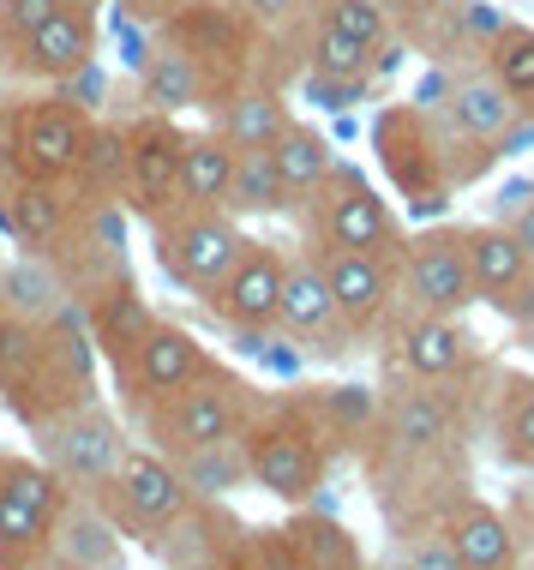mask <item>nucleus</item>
Wrapping results in <instances>:
<instances>
[{
  "instance_id": "obj_1",
  "label": "nucleus",
  "mask_w": 534,
  "mask_h": 570,
  "mask_svg": "<svg viewBox=\"0 0 534 570\" xmlns=\"http://www.w3.org/2000/svg\"><path fill=\"white\" fill-rule=\"evenodd\" d=\"M373 150H378V168L390 175V187L403 193L408 210H421V217L445 210L456 193L475 187L486 168L498 163L486 145L456 132V120L438 109V102H421V97L378 109Z\"/></svg>"
},
{
  "instance_id": "obj_36",
  "label": "nucleus",
  "mask_w": 534,
  "mask_h": 570,
  "mask_svg": "<svg viewBox=\"0 0 534 570\" xmlns=\"http://www.w3.org/2000/svg\"><path fill=\"white\" fill-rule=\"evenodd\" d=\"M270 157H277V175H283V187H288V205H295L300 193H313L318 180L337 168V150H330V138L307 127V120H288L283 138L270 145Z\"/></svg>"
},
{
  "instance_id": "obj_30",
  "label": "nucleus",
  "mask_w": 534,
  "mask_h": 570,
  "mask_svg": "<svg viewBox=\"0 0 534 570\" xmlns=\"http://www.w3.org/2000/svg\"><path fill=\"white\" fill-rule=\"evenodd\" d=\"M79 313H85L90 343H97V354H102L109 366H115L132 343H139L145 325L157 318V313H150V301H145V288H139V276H127V283H109L102 295H90Z\"/></svg>"
},
{
  "instance_id": "obj_15",
  "label": "nucleus",
  "mask_w": 534,
  "mask_h": 570,
  "mask_svg": "<svg viewBox=\"0 0 534 570\" xmlns=\"http://www.w3.org/2000/svg\"><path fill=\"white\" fill-rule=\"evenodd\" d=\"M277 331L295 336V348L313 354V361H343V354L360 348V336L337 318V301H330V283H325V271H318L313 246H288V258H283Z\"/></svg>"
},
{
  "instance_id": "obj_14",
  "label": "nucleus",
  "mask_w": 534,
  "mask_h": 570,
  "mask_svg": "<svg viewBox=\"0 0 534 570\" xmlns=\"http://www.w3.org/2000/svg\"><path fill=\"white\" fill-rule=\"evenodd\" d=\"M385 366L421 384H468L486 373L475 331L451 313H403L385 331Z\"/></svg>"
},
{
  "instance_id": "obj_52",
  "label": "nucleus",
  "mask_w": 534,
  "mask_h": 570,
  "mask_svg": "<svg viewBox=\"0 0 534 570\" xmlns=\"http://www.w3.org/2000/svg\"><path fill=\"white\" fill-rule=\"evenodd\" d=\"M0 456H7V444H0Z\"/></svg>"
},
{
  "instance_id": "obj_4",
  "label": "nucleus",
  "mask_w": 534,
  "mask_h": 570,
  "mask_svg": "<svg viewBox=\"0 0 534 570\" xmlns=\"http://www.w3.org/2000/svg\"><path fill=\"white\" fill-rule=\"evenodd\" d=\"M253 403H258L253 384L240 379L235 366L210 361L192 384H180L175 396H162L157 409H145L132 426H139V433L157 444L162 456H180V451H198V444L240 439V426H247Z\"/></svg>"
},
{
  "instance_id": "obj_19",
  "label": "nucleus",
  "mask_w": 534,
  "mask_h": 570,
  "mask_svg": "<svg viewBox=\"0 0 534 570\" xmlns=\"http://www.w3.org/2000/svg\"><path fill=\"white\" fill-rule=\"evenodd\" d=\"M85 198L72 180H30V175H0V228L12 235L19 253H55L79 228Z\"/></svg>"
},
{
  "instance_id": "obj_3",
  "label": "nucleus",
  "mask_w": 534,
  "mask_h": 570,
  "mask_svg": "<svg viewBox=\"0 0 534 570\" xmlns=\"http://www.w3.org/2000/svg\"><path fill=\"white\" fill-rule=\"evenodd\" d=\"M288 217L300 223V246L313 253H403L408 240L390 198L348 163L330 168L313 193H300Z\"/></svg>"
},
{
  "instance_id": "obj_44",
  "label": "nucleus",
  "mask_w": 534,
  "mask_h": 570,
  "mask_svg": "<svg viewBox=\"0 0 534 570\" xmlns=\"http://www.w3.org/2000/svg\"><path fill=\"white\" fill-rule=\"evenodd\" d=\"M120 19L127 24H145V30H162L169 19H180V12L192 7V0H115Z\"/></svg>"
},
{
  "instance_id": "obj_11",
  "label": "nucleus",
  "mask_w": 534,
  "mask_h": 570,
  "mask_svg": "<svg viewBox=\"0 0 534 570\" xmlns=\"http://www.w3.org/2000/svg\"><path fill=\"white\" fill-rule=\"evenodd\" d=\"M187 499H192V492L180 487L175 462L162 456L157 444H132L127 462L115 469V481L97 492V504L109 511V522L127 534V541H139V547L157 541V534L187 511Z\"/></svg>"
},
{
  "instance_id": "obj_51",
  "label": "nucleus",
  "mask_w": 534,
  "mask_h": 570,
  "mask_svg": "<svg viewBox=\"0 0 534 570\" xmlns=\"http://www.w3.org/2000/svg\"><path fill=\"white\" fill-rule=\"evenodd\" d=\"M523 336H528V343H534V325H528V331H523Z\"/></svg>"
},
{
  "instance_id": "obj_43",
  "label": "nucleus",
  "mask_w": 534,
  "mask_h": 570,
  "mask_svg": "<svg viewBox=\"0 0 534 570\" xmlns=\"http://www.w3.org/2000/svg\"><path fill=\"white\" fill-rule=\"evenodd\" d=\"M55 7H60V0H0V60L19 49V42L49 19Z\"/></svg>"
},
{
  "instance_id": "obj_2",
  "label": "nucleus",
  "mask_w": 534,
  "mask_h": 570,
  "mask_svg": "<svg viewBox=\"0 0 534 570\" xmlns=\"http://www.w3.org/2000/svg\"><path fill=\"white\" fill-rule=\"evenodd\" d=\"M240 451H247L253 487L270 492L277 504H295V511L325 492V474L337 462L300 396H258L247 426H240Z\"/></svg>"
},
{
  "instance_id": "obj_25",
  "label": "nucleus",
  "mask_w": 534,
  "mask_h": 570,
  "mask_svg": "<svg viewBox=\"0 0 534 570\" xmlns=\"http://www.w3.org/2000/svg\"><path fill=\"white\" fill-rule=\"evenodd\" d=\"M0 306L30 318V325H55V318L79 313V295L67 288V276L49 253H19L0 265Z\"/></svg>"
},
{
  "instance_id": "obj_46",
  "label": "nucleus",
  "mask_w": 534,
  "mask_h": 570,
  "mask_svg": "<svg viewBox=\"0 0 534 570\" xmlns=\"http://www.w3.org/2000/svg\"><path fill=\"white\" fill-rule=\"evenodd\" d=\"M505 511H511V522H516V534H528L534 529V469L523 474V481L511 487V499H505Z\"/></svg>"
},
{
  "instance_id": "obj_29",
  "label": "nucleus",
  "mask_w": 534,
  "mask_h": 570,
  "mask_svg": "<svg viewBox=\"0 0 534 570\" xmlns=\"http://www.w3.org/2000/svg\"><path fill=\"white\" fill-rule=\"evenodd\" d=\"M300 403H307V414L337 456H355V462L366 456V444L378 433V391H366V384H313V391H300Z\"/></svg>"
},
{
  "instance_id": "obj_18",
  "label": "nucleus",
  "mask_w": 534,
  "mask_h": 570,
  "mask_svg": "<svg viewBox=\"0 0 534 570\" xmlns=\"http://www.w3.org/2000/svg\"><path fill=\"white\" fill-rule=\"evenodd\" d=\"M318 271L330 283V301H337V318L360 343L385 336L403 306V276H396V253H318Z\"/></svg>"
},
{
  "instance_id": "obj_10",
  "label": "nucleus",
  "mask_w": 534,
  "mask_h": 570,
  "mask_svg": "<svg viewBox=\"0 0 534 570\" xmlns=\"http://www.w3.org/2000/svg\"><path fill=\"white\" fill-rule=\"evenodd\" d=\"M162 37H175L180 49H187V60L198 67L210 102H222L228 90H240V85H265L253 72V55L265 49V37H258L228 0H192L180 19L162 24Z\"/></svg>"
},
{
  "instance_id": "obj_21",
  "label": "nucleus",
  "mask_w": 534,
  "mask_h": 570,
  "mask_svg": "<svg viewBox=\"0 0 534 570\" xmlns=\"http://www.w3.org/2000/svg\"><path fill=\"white\" fill-rule=\"evenodd\" d=\"M240 534H247V522L228 511V499H187V511H180L145 552L162 570H222Z\"/></svg>"
},
{
  "instance_id": "obj_22",
  "label": "nucleus",
  "mask_w": 534,
  "mask_h": 570,
  "mask_svg": "<svg viewBox=\"0 0 534 570\" xmlns=\"http://www.w3.org/2000/svg\"><path fill=\"white\" fill-rule=\"evenodd\" d=\"M438 529H445L463 570H523V534H516L511 511L505 504H486L481 492H463Z\"/></svg>"
},
{
  "instance_id": "obj_24",
  "label": "nucleus",
  "mask_w": 534,
  "mask_h": 570,
  "mask_svg": "<svg viewBox=\"0 0 534 570\" xmlns=\"http://www.w3.org/2000/svg\"><path fill=\"white\" fill-rule=\"evenodd\" d=\"M456 235H463V258H468V276H475V295L481 306H505L516 288L534 276L528 265V253L516 246V235L498 217H486V223H456Z\"/></svg>"
},
{
  "instance_id": "obj_40",
  "label": "nucleus",
  "mask_w": 534,
  "mask_h": 570,
  "mask_svg": "<svg viewBox=\"0 0 534 570\" xmlns=\"http://www.w3.org/2000/svg\"><path fill=\"white\" fill-rule=\"evenodd\" d=\"M222 570H300V552L288 541V529H247Z\"/></svg>"
},
{
  "instance_id": "obj_20",
  "label": "nucleus",
  "mask_w": 534,
  "mask_h": 570,
  "mask_svg": "<svg viewBox=\"0 0 534 570\" xmlns=\"http://www.w3.org/2000/svg\"><path fill=\"white\" fill-rule=\"evenodd\" d=\"M85 67H97V12H79V7H55L19 49L0 60L7 79H30L42 90L79 79Z\"/></svg>"
},
{
  "instance_id": "obj_48",
  "label": "nucleus",
  "mask_w": 534,
  "mask_h": 570,
  "mask_svg": "<svg viewBox=\"0 0 534 570\" xmlns=\"http://www.w3.org/2000/svg\"><path fill=\"white\" fill-rule=\"evenodd\" d=\"M12 570H72V564H60L55 552H37V559H24V564H12Z\"/></svg>"
},
{
  "instance_id": "obj_34",
  "label": "nucleus",
  "mask_w": 534,
  "mask_h": 570,
  "mask_svg": "<svg viewBox=\"0 0 534 570\" xmlns=\"http://www.w3.org/2000/svg\"><path fill=\"white\" fill-rule=\"evenodd\" d=\"M228 210L240 223L247 217H288V187L277 175V157L270 150H235V175H228Z\"/></svg>"
},
{
  "instance_id": "obj_5",
  "label": "nucleus",
  "mask_w": 534,
  "mask_h": 570,
  "mask_svg": "<svg viewBox=\"0 0 534 570\" xmlns=\"http://www.w3.org/2000/svg\"><path fill=\"white\" fill-rule=\"evenodd\" d=\"M30 439H37V456L55 469L60 487L97 499V492L115 481V469L127 462V451H132V421L120 409H109L102 396H90V403L30 426Z\"/></svg>"
},
{
  "instance_id": "obj_26",
  "label": "nucleus",
  "mask_w": 534,
  "mask_h": 570,
  "mask_svg": "<svg viewBox=\"0 0 534 570\" xmlns=\"http://www.w3.org/2000/svg\"><path fill=\"white\" fill-rule=\"evenodd\" d=\"M486 426H493V451L516 474H528L534 469V373H523V366H493Z\"/></svg>"
},
{
  "instance_id": "obj_35",
  "label": "nucleus",
  "mask_w": 534,
  "mask_h": 570,
  "mask_svg": "<svg viewBox=\"0 0 534 570\" xmlns=\"http://www.w3.org/2000/svg\"><path fill=\"white\" fill-rule=\"evenodd\" d=\"M72 187H79L85 205H120V187H127V120H97Z\"/></svg>"
},
{
  "instance_id": "obj_9",
  "label": "nucleus",
  "mask_w": 534,
  "mask_h": 570,
  "mask_svg": "<svg viewBox=\"0 0 534 570\" xmlns=\"http://www.w3.org/2000/svg\"><path fill=\"white\" fill-rule=\"evenodd\" d=\"M210 361H217V354L198 343V331H187V325H175V318L157 313V318L145 325L139 343H132V348L109 366L115 396H120V414H127V421H139L145 409H157L162 396L180 391V384H192Z\"/></svg>"
},
{
  "instance_id": "obj_13",
  "label": "nucleus",
  "mask_w": 534,
  "mask_h": 570,
  "mask_svg": "<svg viewBox=\"0 0 534 570\" xmlns=\"http://www.w3.org/2000/svg\"><path fill=\"white\" fill-rule=\"evenodd\" d=\"M90 396H102V391H97V343H90V331H85V313L42 325L37 379H30V396L19 403L12 421L30 433V426H42V421H55V414L79 409V403H90Z\"/></svg>"
},
{
  "instance_id": "obj_6",
  "label": "nucleus",
  "mask_w": 534,
  "mask_h": 570,
  "mask_svg": "<svg viewBox=\"0 0 534 570\" xmlns=\"http://www.w3.org/2000/svg\"><path fill=\"white\" fill-rule=\"evenodd\" d=\"M283 246L277 240H258L247 235L240 240V253L228 258V271L217 276V283L198 295V306H205L217 325L235 336L247 354H258L277 336V301H283Z\"/></svg>"
},
{
  "instance_id": "obj_53",
  "label": "nucleus",
  "mask_w": 534,
  "mask_h": 570,
  "mask_svg": "<svg viewBox=\"0 0 534 570\" xmlns=\"http://www.w3.org/2000/svg\"><path fill=\"white\" fill-rule=\"evenodd\" d=\"M0 265H7V258H0Z\"/></svg>"
},
{
  "instance_id": "obj_42",
  "label": "nucleus",
  "mask_w": 534,
  "mask_h": 570,
  "mask_svg": "<svg viewBox=\"0 0 534 570\" xmlns=\"http://www.w3.org/2000/svg\"><path fill=\"white\" fill-rule=\"evenodd\" d=\"M396 570H463V559L451 552L445 529H421V534H403V547H396Z\"/></svg>"
},
{
  "instance_id": "obj_50",
  "label": "nucleus",
  "mask_w": 534,
  "mask_h": 570,
  "mask_svg": "<svg viewBox=\"0 0 534 570\" xmlns=\"http://www.w3.org/2000/svg\"><path fill=\"white\" fill-rule=\"evenodd\" d=\"M523 570H534V529L523 534Z\"/></svg>"
},
{
  "instance_id": "obj_37",
  "label": "nucleus",
  "mask_w": 534,
  "mask_h": 570,
  "mask_svg": "<svg viewBox=\"0 0 534 570\" xmlns=\"http://www.w3.org/2000/svg\"><path fill=\"white\" fill-rule=\"evenodd\" d=\"M37 361H42V325L0 306V403H7V414H19V403L30 396Z\"/></svg>"
},
{
  "instance_id": "obj_41",
  "label": "nucleus",
  "mask_w": 534,
  "mask_h": 570,
  "mask_svg": "<svg viewBox=\"0 0 534 570\" xmlns=\"http://www.w3.org/2000/svg\"><path fill=\"white\" fill-rule=\"evenodd\" d=\"M228 7H235L265 42H277V37H288V30H307L313 0H228Z\"/></svg>"
},
{
  "instance_id": "obj_31",
  "label": "nucleus",
  "mask_w": 534,
  "mask_h": 570,
  "mask_svg": "<svg viewBox=\"0 0 534 570\" xmlns=\"http://www.w3.org/2000/svg\"><path fill=\"white\" fill-rule=\"evenodd\" d=\"M283 529L300 552V570H366V552H360L355 529H348L343 517H325V511H307V504H300L295 522H283Z\"/></svg>"
},
{
  "instance_id": "obj_8",
  "label": "nucleus",
  "mask_w": 534,
  "mask_h": 570,
  "mask_svg": "<svg viewBox=\"0 0 534 570\" xmlns=\"http://www.w3.org/2000/svg\"><path fill=\"white\" fill-rule=\"evenodd\" d=\"M150 240H157L162 276H169L180 295L198 301L228 271V258L240 253L247 223H240L228 205H175L169 217L150 223Z\"/></svg>"
},
{
  "instance_id": "obj_33",
  "label": "nucleus",
  "mask_w": 534,
  "mask_h": 570,
  "mask_svg": "<svg viewBox=\"0 0 534 570\" xmlns=\"http://www.w3.org/2000/svg\"><path fill=\"white\" fill-rule=\"evenodd\" d=\"M228 175H235V150H228L210 127L187 132V145H180V187H175L180 205H222Z\"/></svg>"
},
{
  "instance_id": "obj_12",
  "label": "nucleus",
  "mask_w": 534,
  "mask_h": 570,
  "mask_svg": "<svg viewBox=\"0 0 534 570\" xmlns=\"http://www.w3.org/2000/svg\"><path fill=\"white\" fill-rule=\"evenodd\" d=\"M60 504H67V487L55 481V469L42 456L24 451L0 456V570L49 552Z\"/></svg>"
},
{
  "instance_id": "obj_27",
  "label": "nucleus",
  "mask_w": 534,
  "mask_h": 570,
  "mask_svg": "<svg viewBox=\"0 0 534 570\" xmlns=\"http://www.w3.org/2000/svg\"><path fill=\"white\" fill-rule=\"evenodd\" d=\"M139 102H145L150 115L210 109L198 67L187 60V49H180L175 37H162V30H150V42H145V55H139Z\"/></svg>"
},
{
  "instance_id": "obj_47",
  "label": "nucleus",
  "mask_w": 534,
  "mask_h": 570,
  "mask_svg": "<svg viewBox=\"0 0 534 570\" xmlns=\"http://www.w3.org/2000/svg\"><path fill=\"white\" fill-rule=\"evenodd\" d=\"M12 115H19V97L0 90V175H12Z\"/></svg>"
},
{
  "instance_id": "obj_39",
  "label": "nucleus",
  "mask_w": 534,
  "mask_h": 570,
  "mask_svg": "<svg viewBox=\"0 0 534 570\" xmlns=\"http://www.w3.org/2000/svg\"><path fill=\"white\" fill-rule=\"evenodd\" d=\"M313 19L337 24L343 37L366 42V49H385V42L396 37V30H390V12H385V0H313Z\"/></svg>"
},
{
  "instance_id": "obj_45",
  "label": "nucleus",
  "mask_w": 534,
  "mask_h": 570,
  "mask_svg": "<svg viewBox=\"0 0 534 570\" xmlns=\"http://www.w3.org/2000/svg\"><path fill=\"white\" fill-rule=\"evenodd\" d=\"M498 223L511 228V235H516V246H523V253H528V265H534V187H528L523 198H516V205H511Z\"/></svg>"
},
{
  "instance_id": "obj_7",
  "label": "nucleus",
  "mask_w": 534,
  "mask_h": 570,
  "mask_svg": "<svg viewBox=\"0 0 534 570\" xmlns=\"http://www.w3.org/2000/svg\"><path fill=\"white\" fill-rule=\"evenodd\" d=\"M90 132H97L90 102H79L60 85L30 90V97H19V115H12V168L30 180H72L90 150Z\"/></svg>"
},
{
  "instance_id": "obj_38",
  "label": "nucleus",
  "mask_w": 534,
  "mask_h": 570,
  "mask_svg": "<svg viewBox=\"0 0 534 570\" xmlns=\"http://www.w3.org/2000/svg\"><path fill=\"white\" fill-rule=\"evenodd\" d=\"M481 60L493 67V79L511 90L516 109L534 115V24L505 19V24H498V37L481 49Z\"/></svg>"
},
{
  "instance_id": "obj_17",
  "label": "nucleus",
  "mask_w": 534,
  "mask_h": 570,
  "mask_svg": "<svg viewBox=\"0 0 534 570\" xmlns=\"http://www.w3.org/2000/svg\"><path fill=\"white\" fill-rule=\"evenodd\" d=\"M396 276H403V306H408V313H451V318H463L468 306H481L456 223L408 235L403 253H396Z\"/></svg>"
},
{
  "instance_id": "obj_49",
  "label": "nucleus",
  "mask_w": 534,
  "mask_h": 570,
  "mask_svg": "<svg viewBox=\"0 0 534 570\" xmlns=\"http://www.w3.org/2000/svg\"><path fill=\"white\" fill-rule=\"evenodd\" d=\"M60 7H79V12H102V7H115V0H60Z\"/></svg>"
},
{
  "instance_id": "obj_23",
  "label": "nucleus",
  "mask_w": 534,
  "mask_h": 570,
  "mask_svg": "<svg viewBox=\"0 0 534 570\" xmlns=\"http://www.w3.org/2000/svg\"><path fill=\"white\" fill-rule=\"evenodd\" d=\"M49 552L72 570H127V534L109 522L90 492H67L55 517V534H49Z\"/></svg>"
},
{
  "instance_id": "obj_16",
  "label": "nucleus",
  "mask_w": 534,
  "mask_h": 570,
  "mask_svg": "<svg viewBox=\"0 0 534 570\" xmlns=\"http://www.w3.org/2000/svg\"><path fill=\"white\" fill-rule=\"evenodd\" d=\"M180 145L187 127L175 115L139 109L127 120V187H120V210L139 223H157L180 205Z\"/></svg>"
},
{
  "instance_id": "obj_28",
  "label": "nucleus",
  "mask_w": 534,
  "mask_h": 570,
  "mask_svg": "<svg viewBox=\"0 0 534 570\" xmlns=\"http://www.w3.org/2000/svg\"><path fill=\"white\" fill-rule=\"evenodd\" d=\"M288 120L295 115H288L277 85H240V90H228L222 102H210V132H217L228 150H270Z\"/></svg>"
},
{
  "instance_id": "obj_32",
  "label": "nucleus",
  "mask_w": 534,
  "mask_h": 570,
  "mask_svg": "<svg viewBox=\"0 0 534 570\" xmlns=\"http://www.w3.org/2000/svg\"><path fill=\"white\" fill-rule=\"evenodd\" d=\"M180 487L192 492V499H228V492L253 487L247 474V451H240V439H217V444H198V451H180L169 456Z\"/></svg>"
}]
</instances>
